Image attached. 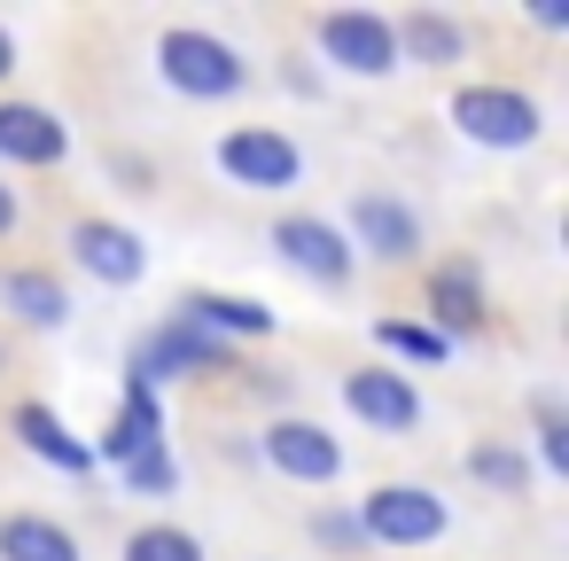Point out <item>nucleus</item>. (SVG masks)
Listing matches in <instances>:
<instances>
[{
	"mask_svg": "<svg viewBox=\"0 0 569 561\" xmlns=\"http://www.w3.org/2000/svg\"><path fill=\"white\" fill-rule=\"evenodd\" d=\"M71 266L102 289H133L149 273V242L118 219H71Z\"/></svg>",
	"mask_w": 569,
	"mask_h": 561,
	"instance_id": "obj_9",
	"label": "nucleus"
},
{
	"mask_svg": "<svg viewBox=\"0 0 569 561\" xmlns=\"http://www.w3.org/2000/svg\"><path fill=\"white\" fill-rule=\"evenodd\" d=\"M538 460H546V475H569V429H561V413H538Z\"/></svg>",
	"mask_w": 569,
	"mask_h": 561,
	"instance_id": "obj_25",
	"label": "nucleus"
},
{
	"mask_svg": "<svg viewBox=\"0 0 569 561\" xmlns=\"http://www.w3.org/2000/svg\"><path fill=\"white\" fill-rule=\"evenodd\" d=\"M9 429L24 437V452H32V460H48V468H63V475H87V468H94L87 437H71V429L56 421V405H40V398H24V405L9 413Z\"/></svg>",
	"mask_w": 569,
	"mask_h": 561,
	"instance_id": "obj_17",
	"label": "nucleus"
},
{
	"mask_svg": "<svg viewBox=\"0 0 569 561\" xmlns=\"http://www.w3.org/2000/svg\"><path fill=\"white\" fill-rule=\"evenodd\" d=\"M17 219H24V203H17V188L0 180V234H17Z\"/></svg>",
	"mask_w": 569,
	"mask_h": 561,
	"instance_id": "obj_26",
	"label": "nucleus"
},
{
	"mask_svg": "<svg viewBox=\"0 0 569 561\" xmlns=\"http://www.w3.org/2000/svg\"><path fill=\"white\" fill-rule=\"evenodd\" d=\"M452 126H460L476 149H530V141L546 133L538 102H530L522 87H499V79L460 87V94H452Z\"/></svg>",
	"mask_w": 569,
	"mask_h": 561,
	"instance_id": "obj_4",
	"label": "nucleus"
},
{
	"mask_svg": "<svg viewBox=\"0 0 569 561\" xmlns=\"http://www.w3.org/2000/svg\"><path fill=\"white\" fill-rule=\"evenodd\" d=\"M219 172L234 188H258V196H281L305 180V149L281 133V126H234L219 133Z\"/></svg>",
	"mask_w": 569,
	"mask_h": 561,
	"instance_id": "obj_5",
	"label": "nucleus"
},
{
	"mask_svg": "<svg viewBox=\"0 0 569 561\" xmlns=\"http://www.w3.org/2000/svg\"><path fill=\"white\" fill-rule=\"evenodd\" d=\"M351 514H359V538L367 545H437L445 522H452V507L429 483H375Z\"/></svg>",
	"mask_w": 569,
	"mask_h": 561,
	"instance_id": "obj_3",
	"label": "nucleus"
},
{
	"mask_svg": "<svg viewBox=\"0 0 569 561\" xmlns=\"http://www.w3.org/2000/svg\"><path fill=\"white\" fill-rule=\"evenodd\" d=\"M273 250L305 273V281H320V289H343L351 281V242H343V227L336 219H320V211H281L273 219Z\"/></svg>",
	"mask_w": 569,
	"mask_h": 561,
	"instance_id": "obj_8",
	"label": "nucleus"
},
{
	"mask_svg": "<svg viewBox=\"0 0 569 561\" xmlns=\"http://www.w3.org/2000/svg\"><path fill=\"white\" fill-rule=\"evenodd\" d=\"M227 367H234V343L203 335V328H196V320H180V312H172V320H157V328L126 351V382H133V390H149V398H157L164 382H180V374H227Z\"/></svg>",
	"mask_w": 569,
	"mask_h": 561,
	"instance_id": "obj_2",
	"label": "nucleus"
},
{
	"mask_svg": "<svg viewBox=\"0 0 569 561\" xmlns=\"http://www.w3.org/2000/svg\"><path fill=\"white\" fill-rule=\"evenodd\" d=\"M343 405H351V421H367V429H382V437L421 429V390H413L398 367H351V374H343Z\"/></svg>",
	"mask_w": 569,
	"mask_h": 561,
	"instance_id": "obj_10",
	"label": "nucleus"
},
{
	"mask_svg": "<svg viewBox=\"0 0 569 561\" xmlns=\"http://www.w3.org/2000/svg\"><path fill=\"white\" fill-rule=\"evenodd\" d=\"M390 40H398V71H406V63L445 71V63H460V56H468L460 17H437V9H406V17H390Z\"/></svg>",
	"mask_w": 569,
	"mask_h": 561,
	"instance_id": "obj_16",
	"label": "nucleus"
},
{
	"mask_svg": "<svg viewBox=\"0 0 569 561\" xmlns=\"http://www.w3.org/2000/svg\"><path fill=\"white\" fill-rule=\"evenodd\" d=\"M0 304H9L24 328H63V320H71L63 281H56V273H40V266H9V273H0Z\"/></svg>",
	"mask_w": 569,
	"mask_h": 561,
	"instance_id": "obj_18",
	"label": "nucleus"
},
{
	"mask_svg": "<svg viewBox=\"0 0 569 561\" xmlns=\"http://www.w3.org/2000/svg\"><path fill=\"white\" fill-rule=\"evenodd\" d=\"M343 242H351V258L413 266V258H421V219H413V203L367 188V196H351V227H343Z\"/></svg>",
	"mask_w": 569,
	"mask_h": 561,
	"instance_id": "obj_7",
	"label": "nucleus"
},
{
	"mask_svg": "<svg viewBox=\"0 0 569 561\" xmlns=\"http://www.w3.org/2000/svg\"><path fill=\"white\" fill-rule=\"evenodd\" d=\"M468 475L491 483V491H507V499L530 491V460H522L515 444H476V452H468Z\"/></svg>",
	"mask_w": 569,
	"mask_h": 561,
	"instance_id": "obj_22",
	"label": "nucleus"
},
{
	"mask_svg": "<svg viewBox=\"0 0 569 561\" xmlns=\"http://www.w3.org/2000/svg\"><path fill=\"white\" fill-rule=\"evenodd\" d=\"M312 538H320L328 553H359V545H367V538H359V514H351V507H320V514H312Z\"/></svg>",
	"mask_w": 569,
	"mask_h": 561,
	"instance_id": "obj_24",
	"label": "nucleus"
},
{
	"mask_svg": "<svg viewBox=\"0 0 569 561\" xmlns=\"http://www.w3.org/2000/svg\"><path fill=\"white\" fill-rule=\"evenodd\" d=\"M164 444V405L149 398V390H133L126 382V398H118V413H110V429L87 444L94 460H110V468H126V460H141V452H157Z\"/></svg>",
	"mask_w": 569,
	"mask_h": 561,
	"instance_id": "obj_15",
	"label": "nucleus"
},
{
	"mask_svg": "<svg viewBox=\"0 0 569 561\" xmlns=\"http://www.w3.org/2000/svg\"><path fill=\"white\" fill-rule=\"evenodd\" d=\"M118 475H126V491H133V499H164V491L180 483V460H172V452L157 444V452H141V460H126Z\"/></svg>",
	"mask_w": 569,
	"mask_h": 561,
	"instance_id": "obj_23",
	"label": "nucleus"
},
{
	"mask_svg": "<svg viewBox=\"0 0 569 561\" xmlns=\"http://www.w3.org/2000/svg\"><path fill=\"white\" fill-rule=\"evenodd\" d=\"M375 343L398 351V359H413V367H445L452 359V343L437 328H413V320H375Z\"/></svg>",
	"mask_w": 569,
	"mask_h": 561,
	"instance_id": "obj_21",
	"label": "nucleus"
},
{
	"mask_svg": "<svg viewBox=\"0 0 569 561\" xmlns=\"http://www.w3.org/2000/svg\"><path fill=\"white\" fill-rule=\"evenodd\" d=\"M312 40H320V56H328L336 71H351V79H390V71H398L390 17H375V9H328V17H312Z\"/></svg>",
	"mask_w": 569,
	"mask_h": 561,
	"instance_id": "obj_6",
	"label": "nucleus"
},
{
	"mask_svg": "<svg viewBox=\"0 0 569 561\" xmlns=\"http://www.w3.org/2000/svg\"><path fill=\"white\" fill-rule=\"evenodd\" d=\"M172 312H180V320H196V328H203V335H219V343H266V335H273V304H258V297L188 289Z\"/></svg>",
	"mask_w": 569,
	"mask_h": 561,
	"instance_id": "obj_14",
	"label": "nucleus"
},
{
	"mask_svg": "<svg viewBox=\"0 0 569 561\" xmlns=\"http://www.w3.org/2000/svg\"><path fill=\"white\" fill-rule=\"evenodd\" d=\"M258 444H266V460H273L289 483H336V475H343V444H336L320 421H297V413H281V421H273Z\"/></svg>",
	"mask_w": 569,
	"mask_h": 561,
	"instance_id": "obj_11",
	"label": "nucleus"
},
{
	"mask_svg": "<svg viewBox=\"0 0 569 561\" xmlns=\"http://www.w3.org/2000/svg\"><path fill=\"white\" fill-rule=\"evenodd\" d=\"M0 561H79V538L56 514H0Z\"/></svg>",
	"mask_w": 569,
	"mask_h": 561,
	"instance_id": "obj_19",
	"label": "nucleus"
},
{
	"mask_svg": "<svg viewBox=\"0 0 569 561\" xmlns=\"http://www.w3.org/2000/svg\"><path fill=\"white\" fill-rule=\"evenodd\" d=\"M429 312H437V335H445V343L491 328V304H483V281H476L468 258H445V266L429 273Z\"/></svg>",
	"mask_w": 569,
	"mask_h": 561,
	"instance_id": "obj_13",
	"label": "nucleus"
},
{
	"mask_svg": "<svg viewBox=\"0 0 569 561\" xmlns=\"http://www.w3.org/2000/svg\"><path fill=\"white\" fill-rule=\"evenodd\" d=\"M118 561H203V538L180 530V522H141V530L126 538Z\"/></svg>",
	"mask_w": 569,
	"mask_h": 561,
	"instance_id": "obj_20",
	"label": "nucleus"
},
{
	"mask_svg": "<svg viewBox=\"0 0 569 561\" xmlns=\"http://www.w3.org/2000/svg\"><path fill=\"white\" fill-rule=\"evenodd\" d=\"M71 157V126L40 102H0V164H24V172H48Z\"/></svg>",
	"mask_w": 569,
	"mask_h": 561,
	"instance_id": "obj_12",
	"label": "nucleus"
},
{
	"mask_svg": "<svg viewBox=\"0 0 569 561\" xmlns=\"http://www.w3.org/2000/svg\"><path fill=\"white\" fill-rule=\"evenodd\" d=\"M157 71H164V87L188 94V102H234V94L250 87V63H242L219 32H196V24H172V32L157 40Z\"/></svg>",
	"mask_w": 569,
	"mask_h": 561,
	"instance_id": "obj_1",
	"label": "nucleus"
},
{
	"mask_svg": "<svg viewBox=\"0 0 569 561\" xmlns=\"http://www.w3.org/2000/svg\"><path fill=\"white\" fill-rule=\"evenodd\" d=\"M9 71H17V40H9V24H0V87H9Z\"/></svg>",
	"mask_w": 569,
	"mask_h": 561,
	"instance_id": "obj_27",
	"label": "nucleus"
}]
</instances>
